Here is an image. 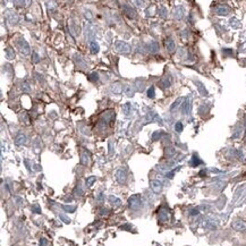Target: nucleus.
I'll list each match as a JSON object with an SVG mask.
<instances>
[{"label":"nucleus","mask_w":246,"mask_h":246,"mask_svg":"<svg viewBox=\"0 0 246 246\" xmlns=\"http://www.w3.org/2000/svg\"><path fill=\"white\" fill-rule=\"evenodd\" d=\"M33 56H34V61H35V63H37V61H39V57H37L35 53H34Z\"/></svg>","instance_id":"27"},{"label":"nucleus","mask_w":246,"mask_h":246,"mask_svg":"<svg viewBox=\"0 0 246 246\" xmlns=\"http://www.w3.org/2000/svg\"><path fill=\"white\" fill-rule=\"evenodd\" d=\"M150 187H151V189L154 192L155 194H159V193H161V191H162V183L160 182V180H151L150 182Z\"/></svg>","instance_id":"3"},{"label":"nucleus","mask_w":246,"mask_h":246,"mask_svg":"<svg viewBox=\"0 0 246 246\" xmlns=\"http://www.w3.org/2000/svg\"><path fill=\"white\" fill-rule=\"evenodd\" d=\"M22 51L24 52V54H29L30 53V48H29V46H27L26 42L22 43Z\"/></svg>","instance_id":"14"},{"label":"nucleus","mask_w":246,"mask_h":246,"mask_svg":"<svg viewBox=\"0 0 246 246\" xmlns=\"http://www.w3.org/2000/svg\"><path fill=\"white\" fill-rule=\"evenodd\" d=\"M159 220L163 221V222H166L168 220V212H167V210H161L159 212Z\"/></svg>","instance_id":"9"},{"label":"nucleus","mask_w":246,"mask_h":246,"mask_svg":"<svg viewBox=\"0 0 246 246\" xmlns=\"http://www.w3.org/2000/svg\"><path fill=\"white\" fill-rule=\"evenodd\" d=\"M166 47H167V49H168L170 52H172L174 50H175V48H176V46H175V42L171 40V39H169L168 41H167V44H166Z\"/></svg>","instance_id":"10"},{"label":"nucleus","mask_w":246,"mask_h":246,"mask_svg":"<svg viewBox=\"0 0 246 246\" xmlns=\"http://www.w3.org/2000/svg\"><path fill=\"white\" fill-rule=\"evenodd\" d=\"M228 13H229V9L225 6H220V7H218V9H217V14L218 15H221V16L227 15Z\"/></svg>","instance_id":"8"},{"label":"nucleus","mask_w":246,"mask_h":246,"mask_svg":"<svg viewBox=\"0 0 246 246\" xmlns=\"http://www.w3.org/2000/svg\"><path fill=\"white\" fill-rule=\"evenodd\" d=\"M128 111H129V103H127L124 107V112H125L126 115H128Z\"/></svg>","instance_id":"24"},{"label":"nucleus","mask_w":246,"mask_h":246,"mask_svg":"<svg viewBox=\"0 0 246 246\" xmlns=\"http://www.w3.org/2000/svg\"><path fill=\"white\" fill-rule=\"evenodd\" d=\"M116 176V179L119 184H125L126 183V179H127V172H126L125 169H117V171L115 174Z\"/></svg>","instance_id":"2"},{"label":"nucleus","mask_w":246,"mask_h":246,"mask_svg":"<svg viewBox=\"0 0 246 246\" xmlns=\"http://www.w3.org/2000/svg\"><path fill=\"white\" fill-rule=\"evenodd\" d=\"M26 142H27V138H26V136L24 135V134H19L15 138V143H16L17 145H23V144H25Z\"/></svg>","instance_id":"7"},{"label":"nucleus","mask_w":246,"mask_h":246,"mask_svg":"<svg viewBox=\"0 0 246 246\" xmlns=\"http://www.w3.org/2000/svg\"><path fill=\"white\" fill-rule=\"evenodd\" d=\"M148 97H149V98H151V99H153V98L155 97L154 87H150V88H149V91H148Z\"/></svg>","instance_id":"19"},{"label":"nucleus","mask_w":246,"mask_h":246,"mask_svg":"<svg viewBox=\"0 0 246 246\" xmlns=\"http://www.w3.org/2000/svg\"><path fill=\"white\" fill-rule=\"evenodd\" d=\"M23 90H24V91H26V92H29V91H30V86L27 85V83H24V84H23Z\"/></svg>","instance_id":"25"},{"label":"nucleus","mask_w":246,"mask_h":246,"mask_svg":"<svg viewBox=\"0 0 246 246\" xmlns=\"http://www.w3.org/2000/svg\"><path fill=\"white\" fill-rule=\"evenodd\" d=\"M108 201L110 202V204L112 206H115V208H118V206H120L121 205V200L120 199H118L117 196H114V195H110L108 197Z\"/></svg>","instance_id":"6"},{"label":"nucleus","mask_w":246,"mask_h":246,"mask_svg":"<svg viewBox=\"0 0 246 246\" xmlns=\"http://www.w3.org/2000/svg\"><path fill=\"white\" fill-rule=\"evenodd\" d=\"M125 93L128 95V97H133V94H134V92H133L132 87L131 86H126L125 87Z\"/></svg>","instance_id":"18"},{"label":"nucleus","mask_w":246,"mask_h":246,"mask_svg":"<svg viewBox=\"0 0 246 246\" xmlns=\"http://www.w3.org/2000/svg\"><path fill=\"white\" fill-rule=\"evenodd\" d=\"M175 129H176V132H182L183 131V124L182 122H177V124L175 125Z\"/></svg>","instance_id":"20"},{"label":"nucleus","mask_w":246,"mask_h":246,"mask_svg":"<svg viewBox=\"0 0 246 246\" xmlns=\"http://www.w3.org/2000/svg\"><path fill=\"white\" fill-rule=\"evenodd\" d=\"M48 245V241L46 238H41L40 239V246H47Z\"/></svg>","instance_id":"21"},{"label":"nucleus","mask_w":246,"mask_h":246,"mask_svg":"<svg viewBox=\"0 0 246 246\" xmlns=\"http://www.w3.org/2000/svg\"><path fill=\"white\" fill-rule=\"evenodd\" d=\"M160 86H161L162 88H167V87H169L170 86V80H168V78H166V80H162L161 82H160Z\"/></svg>","instance_id":"12"},{"label":"nucleus","mask_w":246,"mask_h":246,"mask_svg":"<svg viewBox=\"0 0 246 246\" xmlns=\"http://www.w3.org/2000/svg\"><path fill=\"white\" fill-rule=\"evenodd\" d=\"M65 210H69V212H74V210L76 209V206H64Z\"/></svg>","instance_id":"23"},{"label":"nucleus","mask_w":246,"mask_h":246,"mask_svg":"<svg viewBox=\"0 0 246 246\" xmlns=\"http://www.w3.org/2000/svg\"><path fill=\"white\" fill-rule=\"evenodd\" d=\"M128 206L132 211H137L141 209L142 206V197L139 194H135V195H132L128 199Z\"/></svg>","instance_id":"1"},{"label":"nucleus","mask_w":246,"mask_h":246,"mask_svg":"<svg viewBox=\"0 0 246 246\" xmlns=\"http://www.w3.org/2000/svg\"><path fill=\"white\" fill-rule=\"evenodd\" d=\"M189 110H191V103H189V101L187 100V101H185V103L183 104V114L187 115L189 112Z\"/></svg>","instance_id":"11"},{"label":"nucleus","mask_w":246,"mask_h":246,"mask_svg":"<svg viewBox=\"0 0 246 246\" xmlns=\"http://www.w3.org/2000/svg\"><path fill=\"white\" fill-rule=\"evenodd\" d=\"M97 180V177L95 176H91V177H88V178L86 179V185L87 186H92L93 185V183Z\"/></svg>","instance_id":"15"},{"label":"nucleus","mask_w":246,"mask_h":246,"mask_svg":"<svg viewBox=\"0 0 246 246\" xmlns=\"http://www.w3.org/2000/svg\"><path fill=\"white\" fill-rule=\"evenodd\" d=\"M116 49L121 53H129L131 52V48H129L128 44L125 43V42H120V41L116 42Z\"/></svg>","instance_id":"4"},{"label":"nucleus","mask_w":246,"mask_h":246,"mask_svg":"<svg viewBox=\"0 0 246 246\" xmlns=\"http://www.w3.org/2000/svg\"><path fill=\"white\" fill-rule=\"evenodd\" d=\"M180 101H182V99H178V100H177V101L175 102V103H174V104L171 105V107H170V109H171V110H174V109H175V108L177 107V105H179V103H180Z\"/></svg>","instance_id":"22"},{"label":"nucleus","mask_w":246,"mask_h":246,"mask_svg":"<svg viewBox=\"0 0 246 246\" xmlns=\"http://www.w3.org/2000/svg\"><path fill=\"white\" fill-rule=\"evenodd\" d=\"M231 226H233L234 229L237 230V231L246 230V222H244V221H242V220H236V221H234Z\"/></svg>","instance_id":"5"},{"label":"nucleus","mask_w":246,"mask_h":246,"mask_svg":"<svg viewBox=\"0 0 246 246\" xmlns=\"http://www.w3.org/2000/svg\"><path fill=\"white\" fill-rule=\"evenodd\" d=\"M32 210L34 211V212H36V213H40V208H39V205H37V204H35V208H34V209L32 208Z\"/></svg>","instance_id":"26"},{"label":"nucleus","mask_w":246,"mask_h":246,"mask_svg":"<svg viewBox=\"0 0 246 246\" xmlns=\"http://www.w3.org/2000/svg\"><path fill=\"white\" fill-rule=\"evenodd\" d=\"M90 49H91V51H92L93 53H97L98 51H99V46H98V43L92 42V43L90 44Z\"/></svg>","instance_id":"13"},{"label":"nucleus","mask_w":246,"mask_h":246,"mask_svg":"<svg viewBox=\"0 0 246 246\" xmlns=\"http://www.w3.org/2000/svg\"><path fill=\"white\" fill-rule=\"evenodd\" d=\"M81 162L82 163H83V165H87V163H88V156L86 155V153H83V154H82V158H81Z\"/></svg>","instance_id":"16"},{"label":"nucleus","mask_w":246,"mask_h":246,"mask_svg":"<svg viewBox=\"0 0 246 246\" xmlns=\"http://www.w3.org/2000/svg\"><path fill=\"white\" fill-rule=\"evenodd\" d=\"M112 91L116 92V94H119L121 92V86L119 84H115L114 86H112Z\"/></svg>","instance_id":"17"}]
</instances>
